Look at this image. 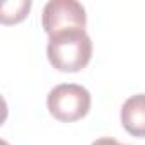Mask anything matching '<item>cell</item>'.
<instances>
[{"label":"cell","mask_w":145,"mask_h":145,"mask_svg":"<svg viewBox=\"0 0 145 145\" xmlns=\"http://www.w3.org/2000/svg\"><path fill=\"white\" fill-rule=\"evenodd\" d=\"M46 53L56 70L74 74L89 65L92 58V41L86 29L60 33L48 39Z\"/></svg>","instance_id":"6da1fadb"},{"label":"cell","mask_w":145,"mask_h":145,"mask_svg":"<svg viewBox=\"0 0 145 145\" xmlns=\"http://www.w3.org/2000/svg\"><path fill=\"white\" fill-rule=\"evenodd\" d=\"M50 114L63 123L82 120L91 109V94L79 84H60L53 87L46 99Z\"/></svg>","instance_id":"7a4b0ae2"},{"label":"cell","mask_w":145,"mask_h":145,"mask_svg":"<svg viewBox=\"0 0 145 145\" xmlns=\"http://www.w3.org/2000/svg\"><path fill=\"white\" fill-rule=\"evenodd\" d=\"M41 22L46 34L51 38L67 31L86 29L87 16L82 4L75 0H50L43 9Z\"/></svg>","instance_id":"3957f363"},{"label":"cell","mask_w":145,"mask_h":145,"mask_svg":"<svg viewBox=\"0 0 145 145\" xmlns=\"http://www.w3.org/2000/svg\"><path fill=\"white\" fill-rule=\"evenodd\" d=\"M121 125L133 137H145V94L128 97L121 106Z\"/></svg>","instance_id":"277c9868"},{"label":"cell","mask_w":145,"mask_h":145,"mask_svg":"<svg viewBox=\"0 0 145 145\" xmlns=\"http://www.w3.org/2000/svg\"><path fill=\"white\" fill-rule=\"evenodd\" d=\"M29 9H31V2H29V0L5 2L2 5V14H0V19H2L4 24H17V22H21L27 16Z\"/></svg>","instance_id":"5b68a950"},{"label":"cell","mask_w":145,"mask_h":145,"mask_svg":"<svg viewBox=\"0 0 145 145\" xmlns=\"http://www.w3.org/2000/svg\"><path fill=\"white\" fill-rule=\"evenodd\" d=\"M92 145H121V143H118L114 138H99V140H96Z\"/></svg>","instance_id":"8992f818"},{"label":"cell","mask_w":145,"mask_h":145,"mask_svg":"<svg viewBox=\"0 0 145 145\" xmlns=\"http://www.w3.org/2000/svg\"><path fill=\"white\" fill-rule=\"evenodd\" d=\"M2 145H9V143H7V142H2Z\"/></svg>","instance_id":"52a82bcc"}]
</instances>
